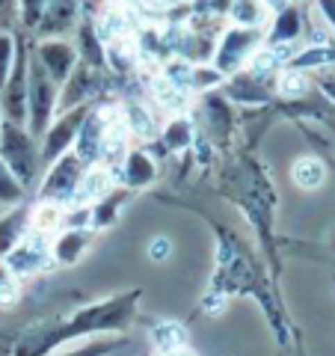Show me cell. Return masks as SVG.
Wrapping results in <instances>:
<instances>
[{
  "instance_id": "obj_9",
  "label": "cell",
  "mask_w": 335,
  "mask_h": 356,
  "mask_svg": "<svg viewBox=\"0 0 335 356\" xmlns=\"http://www.w3.org/2000/svg\"><path fill=\"white\" fill-rule=\"evenodd\" d=\"M279 92L288 95V98H300V95H306V92H309V81H306V74L300 72V69L285 72L282 77H279Z\"/></svg>"
},
{
  "instance_id": "obj_15",
  "label": "cell",
  "mask_w": 335,
  "mask_h": 356,
  "mask_svg": "<svg viewBox=\"0 0 335 356\" xmlns=\"http://www.w3.org/2000/svg\"><path fill=\"white\" fill-rule=\"evenodd\" d=\"M222 309H226V297L222 294H208L205 297V312L208 315H220Z\"/></svg>"
},
{
  "instance_id": "obj_19",
  "label": "cell",
  "mask_w": 335,
  "mask_h": 356,
  "mask_svg": "<svg viewBox=\"0 0 335 356\" xmlns=\"http://www.w3.org/2000/svg\"><path fill=\"white\" fill-rule=\"evenodd\" d=\"M163 356H193V353H190L187 348H178V350H170V353H163Z\"/></svg>"
},
{
  "instance_id": "obj_4",
  "label": "cell",
  "mask_w": 335,
  "mask_h": 356,
  "mask_svg": "<svg viewBox=\"0 0 335 356\" xmlns=\"http://www.w3.org/2000/svg\"><path fill=\"white\" fill-rule=\"evenodd\" d=\"M152 341L158 344V350L170 353V350H178L187 344V330L181 324H175V321H163L152 330Z\"/></svg>"
},
{
  "instance_id": "obj_8",
  "label": "cell",
  "mask_w": 335,
  "mask_h": 356,
  "mask_svg": "<svg viewBox=\"0 0 335 356\" xmlns=\"http://www.w3.org/2000/svg\"><path fill=\"white\" fill-rule=\"evenodd\" d=\"M163 77H166L170 83L181 86V89H193V86H196V69H193L190 63H184V60H175V63L166 65Z\"/></svg>"
},
{
  "instance_id": "obj_12",
  "label": "cell",
  "mask_w": 335,
  "mask_h": 356,
  "mask_svg": "<svg viewBox=\"0 0 335 356\" xmlns=\"http://www.w3.org/2000/svg\"><path fill=\"white\" fill-rule=\"evenodd\" d=\"M44 13V0H21V15H24L27 24H36Z\"/></svg>"
},
{
  "instance_id": "obj_2",
  "label": "cell",
  "mask_w": 335,
  "mask_h": 356,
  "mask_svg": "<svg viewBox=\"0 0 335 356\" xmlns=\"http://www.w3.org/2000/svg\"><path fill=\"white\" fill-rule=\"evenodd\" d=\"M291 175H294L297 187H303V191H318L323 184V178H327V166H323V161H318V158H300L294 163Z\"/></svg>"
},
{
  "instance_id": "obj_3",
  "label": "cell",
  "mask_w": 335,
  "mask_h": 356,
  "mask_svg": "<svg viewBox=\"0 0 335 356\" xmlns=\"http://www.w3.org/2000/svg\"><path fill=\"white\" fill-rule=\"evenodd\" d=\"M264 13H267L264 0H231L229 3V15L238 27H259Z\"/></svg>"
},
{
  "instance_id": "obj_10",
  "label": "cell",
  "mask_w": 335,
  "mask_h": 356,
  "mask_svg": "<svg viewBox=\"0 0 335 356\" xmlns=\"http://www.w3.org/2000/svg\"><path fill=\"white\" fill-rule=\"evenodd\" d=\"M128 128L137 131V134H152L154 131L152 116L142 107H137V104H128Z\"/></svg>"
},
{
  "instance_id": "obj_14",
  "label": "cell",
  "mask_w": 335,
  "mask_h": 356,
  "mask_svg": "<svg viewBox=\"0 0 335 356\" xmlns=\"http://www.w3.org/2000/svg\"><path fill=\"white\" fill-rule=\"evenodd\" d=\"M170 250L172 247H170V241H166V238H154L152 241V259L154 261H163L166 255H170Z\"/></svg>"
},
{
  "instance_id": "obj_17",
  "label": "cell",
  "mask_w": 335,
  "mask_h": 356,
  "mask_svg": "<svg viewBox=\"0 0 335 356\" xmlns=\"http://www.w3.org/2000/svg\"><path fill=\"white\" fill-rule=\"evenodd\" d=\"M320 9H323V18L329 21V24L335 27V0H318Z\"/></svg>"
},
{
  "instance_id": "obj_1",
  "label": "cell",
  "mask_w": 335,
  "mask_h": 356,
  "mask_svg": "<svg viewBox=\"0 0 335 356\" xmlns=\"http://www.w3.org/2000/svg\"><path fill=\"white\" fill-rule=\"evenodd\" d=\"M259 42V27H234L222 36V48H220V63L229 65L238 60V57H247V54L255 48Z\"/></svg>"
},
{
  "instance_id": "obj_11",
  "label": "cell",
  "mask_w": 335,
  "mask_h": 356,
  "mask_svg": "<svg viewBox=\"0 0 335 356\" xmlns=\"http://www.w3.org/2000/svg\"><path fill=\"white\" fill-rule=\"evenodd\" d=\"M276 65H279V60L273 57V51L264 48V51H255V54H252V65H250V69H252L255 74H267V72H273Z\"/></svg>"
},
{
  "instance_id": "obj_18",
  "label": "cell",
  "mask_w": 335,
  "mask_h": 356,
  "mask_svg": "<svg viewBox=\"0 0 335 356\" xmlns=\"http://www.w3.org/2000/svg\"><path fill=\"white\" fill-rule=\"evenodd\" d=\"M13 297H15L13 282H6V280H3V285H0V300H13Z\"/></svg>"
},
{
  "instance_id": "obj_16",
  "label": "cell",
  "mask_w": 335,
  "mask_h": 356,
  "mask_svg": "<svg viewBox=\"0 0 335 356\" xmlns=\"http://www.w3.org/2000/svg\"><path fill=\"white\" fill-rule=\"evenodd\" d=\"M54 222H57V211H54V208H44L42 214H39V220H36V226H39V229H51Z\"/></svg>"
},
{
  "instance_id": "obj_5",
  "label": "cell",
  "mask_w": 335,
  "mask_h": 356,
  "mask_svg": "<svg viewBox=\"0 0 335 356\" xmlns=\"http://www.w3.org/2000/svg\"><path fill=\"white\" fill-rule=\"evenodd\" d=\"M152 92L163 107H170V110H184V104H187V89L170 83L166 77H158V81L152 83Z\"/></svg>"
},
{
  "instance_id": "obj_6",
  "label": "cell",
  "mask_w": 335,
  "mask_h": 356,
  "mask_svg": "<svg viewBox=\"0 0 335 356\" xmlns=\"http://www.w3.org/2000/svg\"><path fill=\"white\" fill-rule=\"evenodd\" d=\"M300 33V15L297 9L291 6H282L276 13V30H273V42H288V39H297Z\"/></svg>"
},
{
  "instance_id": "obj_13",
  "label": "cell",
  "mask_w": 335,
  "mask_h": 356,
  "mask_svg": "<svg viewBox=\"0 0 335 356\" xmlns=\"http://www.w3.org/2000/svg\"><path fill=\"white\" fill-rule=\"evenodd\" d=\"M9 60H13V39H9L6 33H0V81L6 77Z\"/></svg>"
},
{
  "instance_id": "obj_7",
  "label": "cell",
  "mask_w": 335,
  "mask_h": 356,
  "mask_svg": "<svg viewBox=\"0 0 335 356\" xmlns=\"http://www.w3.org/2000/svg\"><path fill=\"white\" fill-rule=\"evenodd\" d=\"M110 191V172L104 170H92L83 181H81V191H77L74 196L77 199H98V196H104Z\"/></svg>"
},
{
  "instance_id": "obj_20",
  "label": "cell",
  "mask_w": 335,
  "mask_h": 356,
  "mask_svg": "<svg viewBox=\"0 0 335 356\" xmlns=\"http://www.w3.org/2000/svg\"><path fill=\"white\" fill-rule=\"evenodd\" d=\"M3 3H6V0H0V6H3Z\"/></svg>"
}]
</instances>
